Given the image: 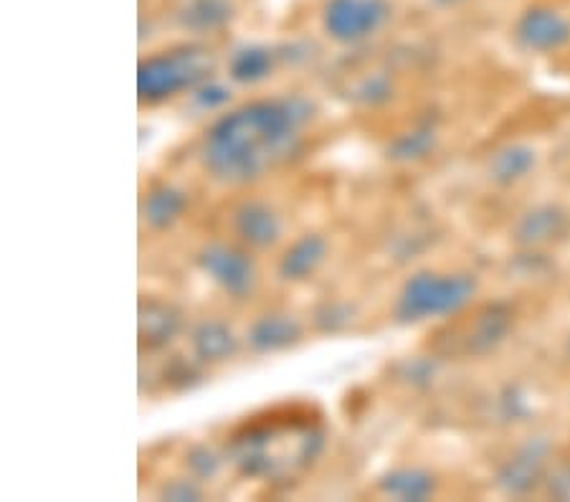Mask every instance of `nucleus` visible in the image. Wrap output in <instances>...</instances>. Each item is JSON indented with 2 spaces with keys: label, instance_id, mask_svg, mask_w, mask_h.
Here are the masks:
<instances>
[{
  "label": "nucleus",
  "instance_id": "2",
  "mask_svg": "<svg viewBox=\"0 0 570 502\" xmlns=\"http://www.w3.org/2000/svg\"><path fill=\"white\" fill-rule=\"evenodd\" d=\"M383 13V0H333L327 8V23L335 33L357 36L375 29Z\"/></svg>",
  "mask_w": 570,
  "mask_h": 502
},
{
  "label": "nucleus",
  "instance_id": "1",
  "mask_svg": "<svg viewBox=\"0 0 570 502\" xmlns=\"http://www.w3.org/2000/svg\"><path fill=\"white\" fill-rule=\"evenodd\" d=\"M520 41L530 46V49H558L570 41V23L563 16L550 11V8H532L518 26Z\"/></svg>",
  "mask_w": 570,
  "mask_h": 502
}]
</instances>
